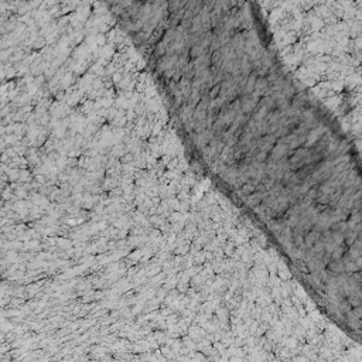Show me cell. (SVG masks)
<instances>
[{
  "mask_svg": "<svg viewBox=\"0 0 362 362\" xmlns=\"http://www.w3.org/2000/svg\"><path fill=\"white\" fill-rule=\"evenodd\" d=\"M146 62L175 132L211 125L287 70L259 0H99Z\"/></svg>",
  "mask_w": 362,
  "mask_h": 362,
  "instance_id": "1",
  "label": "cell"
}]
</instances>
